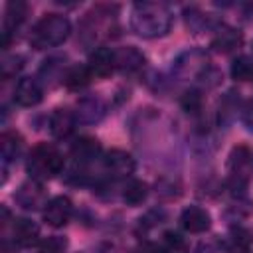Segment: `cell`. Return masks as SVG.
Returning <instances> with one entry per match:
<instances>
[{"label": "cell", "mask_w": 253, "mask_h": 253, "mask_svg": "<svg viewBox=\"0 0 253 253\" xmlns=\"http://www.w3.org/2000/svg\"><path fill=\"white\" fill-rule=\"evenodd\" d=\"M130 28L146 40L162 38L172 28V12L162 2H136L130 12Z\"/></svg>", "instance_id": "6da1fadb"}, {"label": "cell", "mask_w": 253, "mask_h": 253, "mask_svg": "<svg viewBox=\"0 0 253 253\" xmlns=\"http://www.w3.org/2000/svg\"><path fill=\"white\" fill-rule=\"evenodd\" d=\"M117 6L109 4H99L91 8L79 24V42L87 47H93L101 40L111 38V32L117 24Z\"/></svg>", "instance_id": "7a4b0ae2"}, {"label": "cell", "mask_w": 253, "mask_h": 253, "mask_svg": "<svg viewBox=\"0 0 253 253\" xmlns=\"http://www.w3.org/2000/svg\"><path fill=\"white\" fill-rule=\"evenodd\" d=\"M71 34V22L67 16L49 12L43 14L30 32V43L36 49H47V47H57L61 45Z\"/></svg>", "instance_id": "3957f363"}, {"label": "cell", "mask_w": 253, "mask_h": 253, "mask_svg": "<svg viewBox=\"0 0 253 253\" xmlns=\"http://www.w3.org/2000/svg\"><path fill=\"white\" fill-rule=\"evenodd\" d=\"M63 154L59 152V148L51 142H40L36 144L26 160V170L32 176V180L43 182V180H51L55 174H59L63 170Z\"/></svg>", "instance_id": "277c9868"}, {"label": "cell", "mask_w": 253, "mask_h": 253, "mask_svg": "<svg viewBox=\"0 0 253 253\" xmlns=\"http://www.w3.org/2000/svg\"><path fill=\"white\" fill-rule=\"evenodd\" d=\"M253 178V154L245 144L231 148L227 156V188L233 196H243Z\"/></svg>", "instance_id": "5b68a950"}, {"label": "cell", "mask_w": 253, "mask_h": 253, "mask_svg": "<svg viewBox=\"0 0 253 253\" xmlns=\"http://www.w3.org/2000/svg\"><path fill=\"white\" fill-rule=\"evenodd\" d=\"M210 67H211L210 55L200 47H190L174 59L172 73L178 79H200Z\"/></svg>", "instance_id": "8992f818"}, {"label": "cell", "mask_w": 253, "mask_h": 253, "mask_svg": "<svg viewBox=\"0 0 253 253\" xmlns=\"http://www.w3.org/2000/svg\"><path fill=\"white\" fill-rule=\"evenodd\" d=\"M14 202L26 211H38V210L45 208L49 200H47V192L42 186V182L28 180V182L20 184L18 190L14 192Z\"/></svg>", "instance_id": "52a82bcc"}, {"label": "cell", "mask_w": 253, "mask_h": 253, "mask_svg": "<svg viewBox=\"0 0 253 253\" xmlns=\"http://www.w3.org/2000/svg\"><path fill=\"white\" fill-rule=\"evenodd\" d=\"M28 16V4L24 0H10L4 8V18H2V47L6 49L14 32L26 22Z\"/></svg>", "instance_id": "ba28073f"}, {"label": "cell", "mask_w": 253, "mask_h": 253, "mask_svg": "<svg viewBox=\"0 0 253 253\" xmlns=\"http://www.w3.org/2000/svg\"><path fill=\"white\" fill-rule=\"evenodd\" d=\"M69 156L73 160V166L89 168L99 156H101V142L93 136H79L69 150Z\"/></svg>", "instance_id": "9c48e42d"}, {"label": "cell", "mask_w": 253, "mask_h": 253, "mask_svg": "<svg viewBox=\"0 0 253 253\" xmlns=\"http://www.w3.org/2000/svg\"><path fill=\"white\" fill-rule=\"evenodd\" d=\"M134 158L121 148H111L103 156V168L113 178H128L134 172Z\"/></svg>", "instance_id": "30bf717a"}, {"label": "cell", "mask_w": 253, "mask_h": 253, "mask_svg": "<svg viewBox=\"0 0 253 253\" xmlns=\"http://www.w3.org/2000/svg\"><path fill=\"white\" fill-rule=\"evenodd\" d=\"M73 215V204L67 196H55L43 208V221L51 227H63Z\"/></svg>", "instance_id": "8fae6325"}, {"label": "cell", "mask_w": 253, "mask_h": 253, "mask_svg": "<svg viewBox=\"0 0 253 253\" xmlns=\"http://www.w3.org/2000/svg\"><path fill=\"white\" fill-rule=\"evenodd\" d=\"M107 115V105L99 95H85L77 101L75 107V117L79 123L85 125H95Z\"/></svg>", "instance_id": "7c38bea8"}, {"label": "cell", "mask_w": 253, "mask_h": 253, "mask_svg": "<svg viewBox=\"0 0 253 253\" xmlns=\"http://www.w3.org/2000/svg\"><path fill=\"white\" fill-rule=\"evenodd\" d=\"M77 123L79 121L75 117V111L67 107H57L49 115V132L53 134V138H59V140L69 138L75 132Z\"/></svg>", "instance_id": "4fadbf2b"}, {"label": "cell", "mask_w": 253, "mask_h": 253, "mask_svg": "<svg viewBox=\"0 0 253 253\" xmlns=\"http://www.w3.org/2000/svg\"><path fill=\"white\" fill-rule=\"evenodd\" d=\"M241 43H243V34H241L237 28H233V26L221 24V26L215 28L210 45H211V49L217 51V53H231V51H235Z\"/></svg>", "instance_id": "5bb4252c"}, {"label": "cell", "mask_w": 253, "mask_h": 253, "mask_svg": "<svg viewBox=\"0 0 253 253\" xmlns=\"http://www.w3.org/2000/svg\"><path fill=\"white\" fill-rule=\"evenodd\" d=\"M146 65L144 53L134 45H123L115 49V69L123 73H138Z\"/></svg>", "instance_id": "9a60e30c"}, {"label": "cell", "mask_w": 253, "mask_h": 253, "mask_svg": "<svg viewBox=\"0 0 253 253\" xmlns=\"http://www.w3.org/2000/svg\"><path fill=\"white\" fill-rule=\"evenodd\" d=\"M89 71L93 77H109L115 71V49L105 47V45H97L91 55H89V63H87Z\"/></svg>", "instance_id": "2e32d148"}, {"label": "cell", "mask_w": 253, "mask_h": 253, "mask_svg": "<svg viewBox=\"0 0 253 253\" xmlns=\"http://www.w3.org/2000/svg\"><path fill=\"white\" fill-rule=\"evenodd\" d=\"M42 97H43V89L36 77H24L16 83L14 101L20 107H34L42 101Z\"/></svg>", "instance_id": "e0dca14e"}, {"label": "cell", "mask_w": 253, "mask_h": 253, "mask_svg": "<svg viewBox=\"0 0 253 253\" xmlns=\"http://www.w3.org/2000/svg\"><path fill=\"white\" fill-rule=\"evenodd\" d=\"M180 223L190 233H204V231L210 229L211 217H210V213L204 208H200V206H188L182 211V215H180Z\"/></svg>", "instance_id": "ac0fdd59"}, {"label": "cell", "mask_w": 253, "mask_h": 253, "mask_svg": "<svg viewBox=\"0 0 253 253\" xmlns=\"http://www.w3.org/2000/svg\"><path fill=\"white\" fill-rule=\"evenodd\" d=\"M12 237H14L16 245L32 247L40 241V227L36 221L28 219V217H18V219H14V225H12Z\"/></svg>", "instance_id": "d6986e66"}, {"label": "cell", "mask_w": 253, "mask_h": 253, "mask_svg": "<svg viewBox=\"0 0 253 253\" xmlns=\"http://www.w3.org/2000/svg\"><path fill=\"white\" fill-rule=\"evenodd\" d=\"M22 148H24V138H22L20 132H16V130H4L2 132V136H0V154H2L4 174H6V166L20 156Z\"/></svg>", "instance_id": "ffe728a7"}, {"label": "cell", "mask_w": 253, "mask_h": 253, "mask_svg": "<svg viewBox=\"0 0 253 253\" xmlns=\"http://www.w3.org/2000/svg\"><path fill=\"white\" fill-rule=\"evenodd\" d=\"M65 55H51L43 61V65L40 67V77H43V81L47 85H53L55 79H61L65 77Z\"/></svg>", "instance_id": "44dd1931"}, {"label": "cell", "mask_w": 253, "mask_h": 253, "mask_svg": "<svg viewBox=\"0 0 253 253\" xmlns=\"http://www.w3.org/2000/svg\"><path fill=\"white\" fill-rule=\"evenodd\" d=\"M227 245L235 253H247L253 245V231L243 225H233L227 235Z\"/></svg>", "instance_id": "7402d4cb"}, {"label": "cell", "mask_w": 253, "mask_h": 253, "mask_svg": "<svg viewBox=\"0 0 253 253\" xmlns=\"http://www.w3.org/2000/svg\"><path fill=\"white\" fill-rule=\"evenodd\" d=\"M146 196H148V184L142 182V180L130 178V180L123 186V200H125V204L130 206V208L140 206V204L146 200Z\"/></svg>", "instance_id": "603a6c76"}, {"label": "cell", "mask_w": 253, "mask_h": 253, "mask_svg": "<svg viewBox=\"0 0 253 253\" xmlns=\"http://www.w3.org/2000/svg\"><path fill=\"white\" fill-rule=\"evenodd\" d=\"M91 77L93 75H91V71H89L87 65H73V67L67 69V73H65V77H63L61 83L69 91H81V89H85L89 85Z\"/></svg>", "instance_id": "cb8c5ba5"}, {"label": "cell", "mask_w": 253, "mask_h": 253, "mask_svg": "<svg viewBox=\"0 0 253 253\" xmlns=\"http://www.w3.org/2000/svg\"><path fill=\"white\" fill-rule=\"evenodd\" d=\"M184 22L192 34H202V32L211 28V18L198 8H186L184 10Z\"/></svg>", "instance_id": "d4e9b609"}, {"label": "cell", "mask_w": 253, "mask_h": 253, "mask_svg": "<svg viewBox=\"0 0 253 253\" xmlns=\"http://www.w3.org/2000/svg\"><path fill=\"white\" fill-rule=\"evenodd\" d=\"M164 253H188V241L182 237V233L168 229L162 233V243H160Z\"/></svg>", "instance_id": "484cf974"}, {"label": "cell", "mask_w": 253, "mask_h": 253, "mask_svg": "<svg viewBox=\"0 0 253 253\" xmlns=\"http://www.w3.org/2000/svg\"><path fill=\"white\" fill-rule=\"evenodd\" d=\"M231 77L235 81H253V59L249 55H239L231 63Z\"/></svg>", "instance_id": "4316f807"}, {"label": "cell", "mask_w": 253, "mask_h": 253, "mask_svg": "<svg viewBox=\"0 0 253 253\" xmlns=\"http://www.w3.org/2000/svg\"><path fill=\"white\" fill-rule=\"evenodd\" d=\"M24 55L20 53H6L0 61V73H2V79H10L14 77L22 67H24Z\"/></svg>", "instance_id": "83f0119b"}, {"label": "cell", "mask_w": 253, "mask_h": 253, "mask_svg": "<svg viewBox=\"0 0 253 253\" xmlns=\"http://www.w3.org/2000/svg\"><path fill=\"white\" fill-rule=\"evenodd\" d=\"M180 103H182L184 111H188V113H192V115H198V113L202 111L204 99H202V93H200L198 89H190V91H186V93L182 95Z\"/></svg>", "instance_id": "f1b7e54d"}, {"label": "cell", "mask_w": 253, "mask_h": 253, "mask_svg": "<svg viewBox=\"0 0 253 253\" xmlns=\"http://www.w3.org/2000/svg\"><path fill=\"white\" fill-rule=\"evenodd\" d=\"M67 249V239L61 235H49L40 243L38 253H65Z\"/></svg>", "instance_id": "f546056e"}, {"label": "cell", "mask_w": 253, "mask_h": 253, "mask_svg": "<svg viewBox=\"0 0 253 253\" xmlns=\"http://www.w3.org/2000/svg\"><path fill=\"white\" fill-rule=\"evenodd\" d=\"M241 123L249 132H253V101H247L241 107Z\"/></svg>", "instance_id": "4dcf8cb0"}, {"label": "cell", "mask_w": 253, "mask_h": 253, "mask_svg": "<svg viewBox=\"0 0 253 253\" xmlns=\"http://www.w3.org/2000/svg\"><path fill=\"white\" fill-rule=\"evenodd\" d=\"M134 253H164V251H162L160 245L150 243V241H144V243H140V245L134 249Z\"/></svg>", "instance_id": "1f68e13d"}, {"label": "cell", "mask_w": 253, "mask_h": 253, "mask_svg": "<svg viewBox=\"0 0 253 253\" xmlns=\"http://www.w3.org/2000/svg\"><path fill=\"white\" fill-rule=\"evenodd\" d=\"M2 253H12V249H10V245L4 241V245H2Z\"/></svg>", "instance_id": "d6a6232c"}]
</instances>
